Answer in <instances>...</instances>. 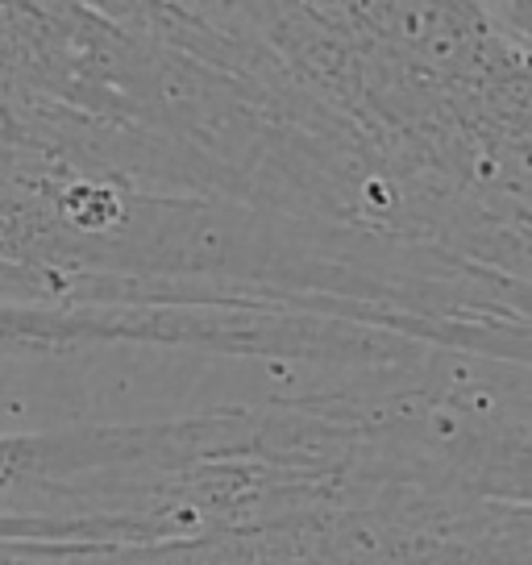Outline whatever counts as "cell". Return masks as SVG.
Instances as JSON below:
<instances>
[{"label": "cell", "instance_id": "6da1fadb", "mask_svg": "<svg viewBox=\"0 0 532 565\" xmlns=\"http://www.w3.org/2000/svg\"><path fill=\"white\" fill-rule=\"evenodd\" d=\"M209 445V412L0 433V520L88 529L113 545L183 536L192 470Z\"/></svg>", "mask_w": 532, "mask_h": 565}, {"label": "cell", "instance_id": "7a4b0ae2", "mask_svg": "<svg viewBox=\"0 0 532 565\" xmlns=\"http://www.w3.org/2000/svg\"><path fill=\"white\" fill-rule=\"evenodd\" d=\"M84 345H179V320L162 308H51L0 300V350Z\"/></svg>", "mask_w": 532, "mask_h": 565}]
</instances>
